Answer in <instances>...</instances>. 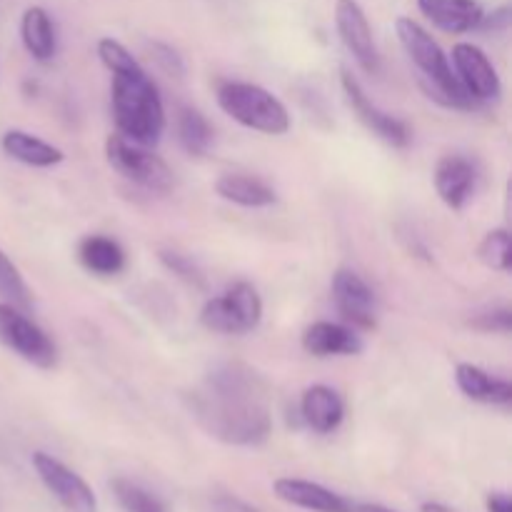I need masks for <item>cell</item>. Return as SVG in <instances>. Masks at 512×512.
Segmentation results:
<instances>
[{
    "mask_svg": "<svg viewBox=\"0 0 512 512\" xmlns=\"http://www.w3.org/2000/svg\"><path fill=\"white\" fill-rule=\"evenodd\" d=\"M273 493L278 500L293 505V508L310 512H353V503L343 495L313 483V480L300 478H278L273 483Z\"/></svg>",
    "mask_w": 512,
    "mask_h": 512,
    "instance_id": "obj_13",
    "label": "cell"
},
{
    "mask_svg": "<svg viewBox=\"0 0 512 512\" xmlns=\"http://www.w3.org/2000/svg\"><path fill=\"white\" fill-rule=\"evenodd\" d=\"M335 28H338L340 40L355 58V63L365 73H375L378 70V48H375L368 15L360 8L358 0H338L335 3Z\"/></svg>",
    "mask_w": 512,
    "mask_h": 512,
    "instance_id": "obj_12",
    "label": "cell"
},
{
    "mask_svg": "<svg viewBox=\"0 0 512 512\" xmlns=\"http://www.w3.org/2000/svg\"><path fill=\"white\" fill-rule=\"evenodd\" d=\"M200 428L215 440L238 448L263 445L273 433L268 383L243 363H225L190 395Z\"/></svg>",
    "mask_w": 512,
    "mask_h": 512,
    "instance_id": "obj_1",
    "label": "cell"
},
{
    "mask_svg": "<svg viewBox=\"0 0 512 512\" xmlns=\"http://www.w3.org/2000/svg\"><path fill=\"white\" fill-rule=\"evenodd\" d=\"M478 258L498 273H510L512 268V240L505 228L490 230L478 248Z\"/></svg>",
    "mask_w": 512,
    "mask_h": 512,
    "instance_id": "obj_25",
    "label": "cell"
},
{
    "mask_svg": "<svg viewBox=\"0 0 512 512\" xmlns=\"http://www.w3.org/2000/svg\"><path fill=\"white\" fill-rule=\"evenodd\" d=\"M218 105L235 123L265 135H285L290 130V113L278 95L268 88L243 80H223L218 85Z\"/></svg>",
    "mask_w": 512,
    "mask_h": 512,
    "instance_id": "obj_4",
    "label": "cell"
},
{
    "mask_svg": "<svg viewBox=\"0 0 512 512\" xmlns=\"http://www.w3.org/2000/svg\"><path fill=\"white\" fill-rule=\"evenodd\" d=\"M110 488H113L115 500H118L120 508H123L125 512H158V510H165V505L160 503V500L155 498L153 493H148V490L140 488V485L130 483V480L115 478L113 483H110Z\"/></svg>",
    "mask_w": 512,
    "mask_h": 512,
    "instance_id": "obj_26",
    "label": "cell"
},
{
    "mask_svg": "<svg viewBox=\"0 0 512 512\" xmlns=\"http://www.w3.org/2000/svg\"><path fill=\"white\" fill-rule=\"evenodd\" d=\"M420 512H455V510H450L448 505L443 503H425L423 508H420Z\"/></svg>",
    "mask_w": 512,
    "mask_h": 512,
    "instance_id": "obj_32",
    "label": "cell"
},
{
    "mask_svg": "<svg viewBox=\"0 0 512 512\" xmlns=\"http://www.w3.org/2000/svg\"><path fill=\"white\" fill-rule=\"evenodd\" d=\"M453 70L458 75L465 93L478 103V100H495L503 93V83L490 63L488 55L473 43H458L453 48Z\"/></svg>",
    "mask_w": 512,
    "mask_h": 512,
    "instance_id": "obj_11",
    "label": "cell"
},
{
    "mask_svg": "<svg viewBox=\"0 0 512 512\" xmlns=\"http://www.w3.org/2000/svg\"><path fill=\"white\" fill-rule=\"evenodd\" d=\"M105 160L125 180L155 190V193H168L175 185L173 170L163 158L150 153L145 145L123 138L120 133L108 135V140H105Z\"/></svg>",
    "mask_w": 512,
    "mask_h": 512,
    "instance_id": "obj_6",
    "label": "cell"
},
{
    "mask_svg": "<svg viewBox=\"0 0 512 512\" xmlns=\"http://www.w3.org/2000/svg\"><path fill=\"white\" fill-rule=\"evenodd\" d=\"M78 258L90 273L103 275V278L118 275L125 268V250L120 248V243H115L113 238H105V235H88V238L80 240Z\"/></svg>",
    "mask_w": 512,
    "mask_h": 512,
    "instance_id": "obj_22",
    "label": "cell"
},
{
    "mask_svg": "<svg viewBox=\"0 0 512 512\" xmlns=\"http://www.w3.org/2000/svg\"><path fill=\"white\" fill-rule=\"evenodd\" d=\"M0 145H3L8 158L30 165V168H53L65 160L63 150L55 148L53 143H45L38 135L25 133V130H8Z\"/></svg>",
    "mask_w": 512,
    "mask_h": 512,
    "instance_id": "obj_19",
    "label": "cell"
},
{
    "mask_svg": "<svg viewBox=\"0 0 512 512\" xmlns=\"http://www.w3.org/2000/svg\"><path fill=\"white\" fill-rule=\"evenodd\" d=\"M345 90V98H348V105L353 108V113L358 115L360 123L370 130V133L378 135L380 140H385L393 148H405L410 143V128L395 115L380 110L373 100L365 95V90L360 88L358 80L353 78L350 70H343V78H340Z\"/></svg>",
    "mask_w": 512,
    "mask_h": 512,
    "instance_id": "obj_10",
    "label": "cell"
},
{
    "mask_svg": "<svg viewBox=\"0 0 512 512\" xmlns=\"http://www.w3.org/2000/svg\"><path fill=\"white\" fill-rule=\"evenodd\" d=\"M300 415L313 433L328 435L343 423L345 400L330 385H310L300 400Z\"/></svg>",
    "mask_w": 512,
    "mask_h": 512,
    "instance_id": "obj_17",
    "label": "cell"
},
{
    "mask_svg": "<svg viewBox=\"0 0 512 512\" xmlns=\"http://www.w3.org/2000/svg\"><path fill=\"white\" fill-rule=\"evenodd\" d=\"M98 58L113 75L110 98L118 133L145 148L158 143L165 130V108L158 85L120 40L100 38Z\"/></svg>",
    "mask_w": 512,
    "mask_h": 512,
    "instance_id": "obj_2",
    "label": "cell"
},
{
    "mask_svg": "<svg viewBox=\"0 0 512 512\" xmlns=\"http://www.w3.org/2000/svg\"><path fill=\"white\" fill-rule=\"evenodd\" d=\"M263 318V300L250 283H235L200 310V323L220 335L253 333Z\"/></svg>",
    "mask_w": 512,
    "mask_h": 512,
    "instance_id": "obj_5",
    "label": "cell"
},
{
    "mask_svg": "<svg viewBox=\"0 0 512 512\" xmlns=\"http://www.w3.org/2000/svg\"><path fill=\"white\" fill-rule=\"evenodd\" d=\"M158 512H165V510H158Z\"/></svg>",
    "mask_w": 512,
    "mask_h": 512,
    "instance_id": "obj_33",
    "label": "cell"
},
{
    "mask_svg": "<svg viewBox=\"0 0 512 512\" xmlns=\"http://www.w3.org/2000/svg\"><path fill=\"white\" fill-rule=\"evenodd\" d=\"M353 512H393L388 508H383V505H353Z\"/></svg>",
    "mask_w": 512,
    "mask_h": 512,
    "instance_id": "obj_31",
    "label": "cell"
},
{
    "mask_svg": "<svg viewBox=\"0 0 512 512\" xmlns=\"http://www.w3.org/2000/svg\"><path fill=\"white\" fill-rule=\"evenodd\" d=\"M0 295L8 300V305H15V308L25 310V313L33 305V295H30V288L25 285L23 275H20V270L15 268V263L3 250H0Z\"/></svg>",
    "mask_w": 512,
    "mask_h": 512,
    "instance_id": "obj_24",
    "label": "cell"
},
{
    "mask_svg": "<svg viewBox=\"0 0 512 512\" xmlns=\"http://www.w3.org/2000/svg\"><path fill=\"white\" fill-rule=\"evenodd\" d=\"M418 8L435 28L450 35L470 33L485 20L480 0H418Z\"/></svg>",
    "mask_w": 512,
    "mask_h": 512,
    "instance_id": "obj_15",
    "label": "cell"
},
{
    "mask_svg": "<svg viewBox=\"0 0 512 512\" xmlns=\"http://www.w3.org/2000/svg\"><path fill=\"white\" fill-rule=\"evenodd\" d=\"M395 33H398V40L405 48V53H408V58L413 60L415 68L430 83V90H435V98L440 103L450 105V108H475V100L460 85L448 55L443 53L438 40L418 20L400 15L395 20Z\"/></svg>",
    "mask_w": 512,
    "mask_h": 512,
    "instance_id": "obj_3",
    "label": "cell"
},
{
    "mask_svg": "<svg viewBox=\"0 0 512 512\" xmlns=\"http://www.w3.org/2000/svg\"><path fill=\"white\" fill-rule=\"evenodd\" d=\"M470 325L483 333H503L508 335L512 330V313L508 308H500V310H490V313L478 315V318L470 320Z\"/></svg>",
    "mask_w": 512,
    "mask_h": 512,
    "instance_id": "obj_27",
    "label": "cell"
},
{
    "mask_svg": "<svg viewBox=\"0 0 512 512\" xmlns=\"http://www.w3.org/2000/svg\"><path fill=\"white\" fill-rule=\"evenodd\" d=\"M20 40L38 63H48V60L55 58L58 35H55V25L50 20L48 10L40 8V5H30L25 10L23 18H20Z\"/></svg>",
    "mask_w": 512,
    "mask_h": 512,
    "instance_id": "obj_20",
    "label": "cell"
},
{
    "mask_svg": "<svg viewBox=\"0 0 512 512\" xmlns=\"http://www.w3.org/2000/svg\"><path fill=\"white\" fill-rule=\"evenodd\" d=\"M213 508H215V512H260L258 508H253L250 503L240 500L238 495H230V493L215 495Z\"/></svg>",
    "mask_w": 512,
    "mask_h": 512,
    "instance_id": "obj_29",
    "label": "cell"
},
{
    "mask_svg": "<svg viewBox=\"0 0 512 512\" xmlns=\"http://www.w3.org/2000/svg\"><path fill=\"white\" fill-rule=\"evenodd\" d=\"M333 300L345 323L355 330L378 328V298L355 270L340 268L333 275Z\"/></svg>",
    "mask_w": 512,
    "mask_h": 512,
    "instance_id": "obj_9",
    "label": "cell"
},
{
    "mask_svg": "<svg viewBox=\"0 0 512 512\" xmlns=\"http://www.w3.org/2000/svg\"><path fill=\"white\" fill-rule=\"evenodd\" d=\"M305 353L315 358H335V355H358L363 350L358 330L343 323L318 320L303 333Z\"/></svg>",
    "mask_w": 512,
    "mask_h": 512,
    "instance_id": "obj_16",
    "label": "cell"
},
{
    "mask_svg": "<svg viewBox=\"0 0 512 512\" xmlns=\"http://www.w3.org/2000/svg\"><path fill=\"white\" fill-rule=\"evenodd\" d=\"M475 168L463 155H445L438 160L433 173L435 190L448 208L463 210L475 190Z\"/></svg>",
    "mask_w": 512,
    "mask_h": 512,
    "instance_id": "obj_14",
    "label": "cell"
},
{
    "mask_svg": "<svg viewBox=\"0 0 512 512\" xmlns=\"http://www.w3.org/2000/svg\"><path fill=\"white\" fill-rule=\"evenodd\" d=\"M455 383L463 390L465 398L485 405H510L512 403V385L508 380L495 378L488 370L478 368L473 363H460L455 368Z\"/></svg>",
    "mask_w": 512,
    "mask_h": 512,
    "instance_id": "obj_18",
    "label": "cell"
},
{
    "mask_svg": "<svg viewBox=\"0 0 512 512\" xmlns=\"http://www.w3.org/2000/svg\"><path fill=\"white\" fill-rule=\"evenodd\" d=\"M485 510L488 512H512V500L508 493H490L485 500Z\"/></svg>",
    "mask_w": 512,
    "mask_h": 512,
    "instance_id": "obj_30",
    "label": "cell"
},
{
    "mask_svg": "<svg viewBox=\"0 0 512 512\" xmlns=\"http://www.w3.org/2000/svg\"><path fill=\"white\" fill-rule=\"evenodd\" d=\"M215 193L228 203L243 205V208H268L278 200L275 190L265 180L240 173L220 175L215 183Z\"/></svg>",
    "mask_w": 512,
    "mask_h": 512,
    "instance_id": "obj_21",
    "label": "cell"
},
{
    "mask_svg": "<svg viewBox=\"0 0 512 512\" xmlns=\"http://www.w3.org/2000/svg\"><path fill=\"white\" fill-rule=\"evenodd\" d=\"M0 343L8 345L13 353H18L35 368L48 370L58 360V350H55L53 340L45 335V330L33 323L25 310H18L8 303H0Z\"/></svg>",
    "mask_w": 512,
    "mask_h": 512,
    "instance_id": "obj_7",
    "label": "cell"
},
{
    "mask_svg": "<svg viewBox=\"0 0 512 512\" xmlns=\"http://www.w3.org/2000/svg\"><path fill=\"white\" fill-rule=\"evenodd\" d=\"M160 258H163V263L168 265L173 273H178L180 278L190 280V283H200V273H198V268L193 265V260H188L185 255H180V253H165V250L160 253Z\"/></svg>",
    "mask_w": 512,
    "mask_h": 512,
    "instance_id": "obj_28",
    "label": "cell"
},
{
    "mask_svg": "<svg viewBox=\"0 0 512 512\" xmlns=\"http://www.w3.org/2000/svg\"><path fill=\"white\" fill-rule=\"evenodd\" d=\"M178 138L180 145L185 148V153L205 155L213 145V128H210L208 118H205L200 110L195 108H180L178 113Z\"/></svg>",
    "mask_w": 512,
    "mask_h": 512,
    "instance_id": "obj_23",
    "label": "cell"
},
{
    "mask_svg": "<svg viewBox=\"0 0 512 512\" xmlns=\"http://www.w3.org/2000/svg\"><path fill=\"white\" fill-rule=\"evenodd\" d=\"M33 468L40 483L63 505L65 512H98V498H95L93 488L58 458L38 450L33 453Z\"/></svg>",
    "mask_w": 512,
    "mask_h": 512,
    "instance_id": "obj_8",
    "label": "cell"
}]
</instances>
